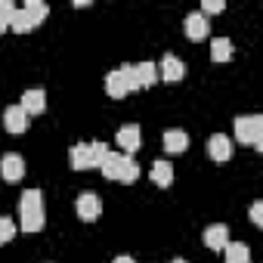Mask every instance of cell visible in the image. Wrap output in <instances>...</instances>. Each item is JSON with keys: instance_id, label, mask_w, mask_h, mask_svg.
I'll return each instance as SVG.
<instances>
[{"instance_id": "6", "label": "cell", "mask_w": 263, "mask_h": 263, "mask_svg": "<svg viewBox=\"0 0 263 263\" xmlns=\"http://www.w3.org/2000/svg\"><path fill=\"white\" fill-rule=\"evenodd\" d=\"M0 177H4L7 183H19L25 177V158L16 155V152L4 155V158H0Z\"/></svg>"}, {"instance_id": "22", "label": "cell", "mask_w": 263, "mask_h": 263, "mask_svg": "<svg viewBox=\"0 0 263 263\" xmlns=\"http://www.w3.org/2000/svg\"><path fill=\"white\" fill-rule=\"evenodd\" d=\"M105 155H108V146H105L102 140H93V143H90V167H99Z\"/></svg>"}, {"instance_id": "14", "label": "cell", "mask_w": 263, "mask_h": 263, "mask_svg": "<svg viewBox=\"0 0 263 263\" xmlns=\"http://www.w3.org/2000/svg\"><path fill=\"white\" fill-rule=\"evenodd\" d=\"M105 93H108L111 99H124V96L130 93V87H127V81H124L121 68H115V71H108V74H105Z\"/></svg>"}, {"instance_id": "11", "label": "cell", "mask_w": 263, "mask_h": 263, "mask_svg": "<svg viewBox=\"0 0 263 263\" xmlns=\"http://www.w3.org/2000/svg\"><path fill=\"white\" fill-rule=\"evenodd\" d=\"M183 28H186V37L189 41H204L208 37V19L201 16V13H189L186 16V22H183Z\"/></svg>"}, {"instance_id": "20", "label": "cell", "mask_w": 263, "mask_h": 263, "mask_svg": "<svg viewBox=\"0 0 263 263\" xmlns=\"http://www.w3.org/2000/svg\"><path fill=\"white\" fill-rule=\"evenodd\" d=\"M22 10L28 13V19H31L34 25H41V22H44V19L50 16V7L44 4V0H28V4H25Z\"/></svg>"}, {"instance_id": "18", "label": "cell", "mask_w": 263, "mask_h": 263, "mask_svg": "<svg viewBox=\"0 0 263 263\" xmlns=\"http://www.w3.org/2000/svg\"><path fill=\"white\" fill-rule=\"evenodd\" d=\"M149 177H152L155 186H171V183H174V164H171V161H155Z\"/></svg>"}, {"instance_id": "21", "label": "cell", "mask_w": 263, "mask_h": 263, "mask_svg": "<svg viewBox=\"0 0 263 263\" xmlns=\"http://www.w3.org/2000/svg\"><path fill=\"white\" fill-rule=\"evenodd\" d=\"M10 28H13L16 34H28V31L34 28V22L28 19V13H25V10H16V13H13V19H10Z\"/></svg>"}, {"instance_id": "8", "label": "cell", "mask_w": 263, "mask_h": 263, "mask_svg": "<svg viewBox=\"0 0 263 263\" xmlns=\"http://www.w3.org/2000/svg\"><path fill=\"white\" fill-rule=\"evenodd\" d=\"M155 68H158V78H164V81H171V84L183 81V74H186V65H183L177 56H171V53H167V56H164Z\"/></svg>"}, {"instance_id": "23", "label": "cell", "mask_w": 263, "mask_h": 263, "mask_svg": "<svg viewBox=\"0 0 263 263\" xmlns=\"http://www.w3.org/2000/svg\"><path fill=\"white\" fill-rule=\"evenodd\" d=\"M16 235V220L13 217H0V245H7Z\"/></svg>"}, {"instance_id": "19", "label": "cell", "mask_w": 263, "mask_h": 263, "mask_svg": "<svg viewBox=\"0 0 263 263\" xmlns=\"http://www.w3.org/2000/svg\"><path fill=\"white\" fill-rule=\"evenodd\" d=\"M211 59H214V62H229V59H232V41H229V37H214V44H211Z\"/></svg>"}, {"instance_id": "1", "label": "cell", "mask_w": 263, "mask_h": 263, "mask_svg": "<svg viewBox=\"0 0 263 263\" xmlns=\"http://www.w3.org/2000/svg\"><path fill=\"white\" fill-rule=\"evenodd\" d=\"M19 229L22 232H41L47 226V211H44V192L41 189H25L19 201Z\"/></svg>"}, {"instance_id": "3", "label": "cell", "mask_w": 263, "mask_h": 263, "mask_svg": "<svg viewBox=\"0 0 263 263\" xmlns=\"http://www.w3.org/2000/svg\"><path fill=\"white\" fill-rule=\"evenodd\" d=\"M121 74H124V81H127V87L130 90H146V87H152L155 81H158V68H155V62H140V65H121Z\"/></svg>"}, {"instance_id": "2", "label": "cell", "mask_w": 263, "mask_h": 263, "mask_svg": "<svg viewBox=\"0 0 263 263\" xmlns=\"http://www.w3.org/2000/svg\"><path fill=\"white\" fill-rule=\"evenodd\" d=\"M99 171H102L105 180H118V183H134V180L140 177V167H137L134 158L124 155V152H111V149H108V155L102 158Z\"/></svg>"}, {"instance_id": "24", "label": "cell", "mask_w": 263, "mask_h": 263, "mask_svg": "<svg viewBox=\"0 0 263 263\" xmlns=\"http://www.w3.org/2000/svg\"><path fill=\"white\" fill-rule=\"evenodd\" d=\"M13 13H16V7L10 4V0H0V31H7V28H10Z\"/></svg>"}, {"instance_id": "28", "label": "cell", "mask_w": 263, "mask_h": 263, "mask_svg": "<svg viewBox=\"0 0 263 263\" xmlns=\"http://www.w3.org/2000/svg\"><path fill=\"white\" fill-rule=\"evenodd\" d=\"M171 263H186V260H183V257H177V260H171Z\"/></svg>"}, {"instance_id": "5", "label": "cell", "mask_w": 263, "mask_h": 263, "mask_svg": "<svg viewBox=\"0 0 263 263\" xmlns=\"http://www.w3.org/2000/svg\"><path fill=\"white\" fill-rule=\"evenodd\" d=\"M74 211H78V217H81L84 223H93V220H99V214H102V198H99L96 192H81L78 201H74Z\"/></svg>"}, {"instance_id": "9", "label": "cell", "mask_w": 263, "mask_h": 263, "mask_svg": "<svg viewBox=\"0 0 263 263\" xmlns=\"http://www.w3.org/2000/svg\"><path fill=\"white\" fill-rule=\"evenodd\" d=\"M4 127L10 130V134H25V130H28V115H25V108H22V105H10V108L4 111Z\"/></svg>"}, {"instance_id": "10", "label": "cell", "mask_w": 263, "mask_h": 263, "mask_svg": "<svg viewBox=\"0 0 263 263\" xmlns=\"http://www.w3.org/2000/svg\"><path fill=\"white\" fill-rule=\"evenodd\" d=\"M208 155H211L214 161H229V158H232V140L223 137V134H214V137L208 140Z\"/></svg>"}, {"instance_id": "7", "label": "cell", "mask_w": 263, "mask_h": 263, "mask_svg": "<svg viewBox=\"0 0 263 263\" xmlns=\"http://www.w3.org/2000/svg\"><path fill=\"white\" fill-rule=\"evenodd\" d=\"M118 146L124 149V155H134L143 146V134H140V124H124L118 130Z\"/></svg>"}, {"instance_id": "27", "label": "cell", "mask_w": 263, "mask_h": 263, "mask_svg": "<svg viewBox=\"0 0 263 263\" xmlns=\"http://www.w3.org/2000/svg\"><path fill=\"white\" fill-rule=\"evenodd\" d=\"M111 263H134V257H127V254H124V257H115Z\"/></svg>"}, {"instance_id": "13", "label": "cell", "mask_w": 263, "mask_h": 263, "mask_svg": "<svg viewBox=\"0 0 263 263\" xmlns=\"http://www.w3.org/2000/svg\"><path fill=\"white\" fill-rule=\"evenodd\" d=\"M204 245H208L211 251H223V248L229 245V229H226L223 223L208 226V229H204Z\"/></svg>"}, {"instance_id": "26", "label": "cell", "mask_w": 263, "mask_h": 263, "mask_svg": "<svg viewBox=\"0 0 263 263\" xmlns=\"http://www.w3.org/2000/svg\"><path fill=\"white\" fill-rule=\"evenodd\" d=\"M251 223L254 226H263V201H254L251 204Z\"/></svg>"}, {"instance_id": "17", "label": "cell", "mask_w": 263, "mask_h": 263, "mask_svg": "<svg viewBox=\"0 0 263 263\" xmlns=\"http://www.w3.org/2000/svg\"><path fill=\"white\" fill-rule=\"evenodd\" d=\"M223 254H226V263H251V248L245 241H229Z\"/></svg>"}, {"instance_id": "15", "label": "cell", "mask_w": 263, "mask_h": 263, "mask_svg": "<svg viewBox=\"0 0 263 263\" xmlns=\"http://www.w3.org/2000/svg\"><path fill=\"white\" fill-rule=\"evenodd\" d=\"M189 149V137L183 134V130H164V152H171V155H180V152H186Z\"/></svg>"}, {"instance_id": "4", "label": "cell", "mask_w": 263, "mask_h": 263, "mask_svg": "<svg viewBox=\"0 0 263 263\" xmlns=\"http://www.w3.org/2000/svg\"><path fill=\"white\" fill-rule=\"evenodd\" d=\"M235 137L245 146L263 149V118L260 115H241V118H235Z\"/></svg>"}, {"instance_id": "16", "label": "cell", "mask_w": 263, "mask_h": 263, "mask_svg": "<svg viewBox=\"0 0 263 263\" xmlns=\"http://www.w3.org/2000/svg\"><path fill=\"white\" fill-rule=\"evenodd\" d=\"M68 158H71L74 171H90V143H74L71 152H68Z\"/></svg>"}, {"instance_id": "12", "label": "cell", "mask_w": 263, "mask_h": 263, "mask_svg": "<svg viewBox=\"0 0 263 263\" xmlns=\"http://www.w3.org/2000/svg\"><path fill=\"white\" fill-rule=\"evenodd\" d=\"M19 105L25 108V115H44L47 111V93L44 90H25Z\"/></svg>"}, {"instance_id": "25", "label": "cell", "mask_w": 263, "mask_h": 263, "mask_svg": "<svg viewBox=\"0 0 263 263\" xmlns=\"http://www.w3.org/2000/svg\"><path fill=\"white\" fill-rule=\"evenodd\" d=\"M226 10V4H223V0H204V4H201V16L208 19L211 13H223Z\"/></svg>"}]
</instances>
